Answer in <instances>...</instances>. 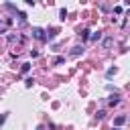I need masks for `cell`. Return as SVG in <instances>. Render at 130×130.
I'll return each mask as SVG.
<instances>
[{
  "label": "cell",
  "mask_w": 130,
  "mask_h": 130,
  "mask_svg": "<svg viewBox=\"0 0 130 130\" xmlns=\"http://www.w3.org/2000/svg\"><path fill=\"white\" fill-rule=\"evenodd\" d=\"M6 8H8V10H12V12H18V10H16V6H14V4H10V2L6 4Z\"/></svg>",
  "instance_id": "cell-13"
},
{
  "label": "cell",
  "mask_w": 130,
  "mask_h": 130,
  "mask_svg": "<svg viewBox=\"0 0 130 130\" xmlns=\"http://www.w3.org/2000/svg\"><path fill=\"white\" fill-rule=\"evenodd\" d=\"M28 69H30V65H28V63H22V67H20V73H26Z\"/></svg>",
  "instance_id": "cell-10"
},
{
  "label": "cell",
  "mask_w": 130,
  "mask_h": 130,
  "mask_svg": "<svg viewBox=\"0 0 130 130\" xmlns=\"http://www.w3.org/2000/svg\"><path fill=\"white\" fill-rule=\"evenodd\" d=\"M104 116H106V112H104V110H100V112H98V114H95V118H98V120H102V118H104Z\"/></svg>",
  "instance_id": "cell-16"
},
{
  "label": "cell",
  "mask_w": 130,
  "mask_h": 130,
  "mask_svg": "<svg viewBox=\"0 0 130 130\" xmlns=\"http://www.w3.org/2000/svg\"><path fill=\"white\" fill-rule=\"evenodd\" d=\"M16 41V35H8V43H14Z\"/></svg>",
  "instance_id": "cell-19"
},
{
  "label": "cell",
  "mask_w": 130,
  "mask_h": 130,
  "mask_svg": "<svg viewBox=\"0 0 130 130\" xmlns=\"http://www.w3.org/2000/svg\"><path fill=\"white\" fill-rule=\"evenodd\" d=\"M59 18H61V20H65V18H67V10H65V8H61V10H59Z\"/></svg>",
  "instance_id": "cell-8"
},
{
  "label": "cell",
  "mask_w": 130,
  "mask_h": 130,
  "mask_svg": "<svg viewBox=\"0 0 130 130\" xmlns=\"http://www.w3.org/2000/svg\"><path fill=\"white\" fill-rule=\"evenodd\" d=\"M118 102H120V95H118V93H114V95L110 98V106H116Z\"/></svg>",
  "instance_id": "cell-6"
},
{
  "label": "cell",
  "mask_w": 130,
  "mask_h": 130,
  "mask_svg": "<svg viewBox=\"0 0 130 130\" xmlns=\"http://www.w3.org/2000/svg\"><path fill=\"white\" fill-rule=\"evenodd\" d=\"M32 37H35V39H39V41H47L45 30H43V28H39V26H35V28H32Z\"/></svg>",
  "instance_id": "cell-1"
},
{
  "label": "cell",
  "mask_w": 130,
  "mask_h": 130,
  "mask_svg": "<svg viewBox=\"0 0 130 130\" xmlns=\"http://www.w3.org/2000/svg\"><path fill=\"white\" fill-rule=\"evenodd\" d=\"M81 53H83V47H81V45H77V47H73V49L69 51L71 57H77V55H81Z\"/></svg>",
  "instance_id": "cell-2"
},
{
  "label": "cell",
  "mask_w": 130,
  "mask_h": 130,
  "mask_svg": "<svg viewBox=\"0 0 130 130\" xmlns=\"http://www.w3.org/2000/svg\"><path fill=\"white\" fill-rule=\"evenodd\" d=\"M114 12L116 14H122V6H114Z\"/></svg>",
  "instance_id": "cell-18"
},
{
  "label": "cell",
  "mask_w": 130,
  "mask_h": 130,
  "mask_svg": "<svg viewBox=\"0 0 130 130\" xmlns=\"http://www.w3.org/2000/svg\"><path fill=\"white\" fill-rule=\"evenodd\" d=\"M18 18H20V22H24L26 20V12H18Z\"/></svg>",
  "instance_id": "cell-14"
},
{
  "label": "cell",
  "mask_w": 130,
  "mask_h": 130,
  "mask_svg": "<svg viewBox=\"0 0 130 130\" xmlns=\"http://www.w3.org/2000/svg\"><path fill=\"white\" fill-rule=\"evenodd\" d=\"M32 83H35V79H32V77H28V79H24V85H26V87H32Z\"/></svg>",
  "instance_id": "cell-11"
},
{
  "label": "cell",
  "mask_w": 130,
  "mask_h": 130,
  "mask_svg": "<svg viewBox=\"0 0 130 130\" xmlns=\"http://www.w3.org/2000/svg\"><path fill=\"white\" fill-rule=\"evenodd\" d=\"M114 130H120V128H114Z\"/></svg>",
  "instance_id": "cell-20"
},
{
  "label": "cell",
  "mask_w": 130,
  "mask_h": 130,
  "mask_svg": "<svg viewBox=\"0 0 130 130\" xmlns=\"http://www.w3.org/2000/svg\"><path fill=\"white\" fill-rule=\"evenodd\" d=\"M100 39H102V32H93V35H89V41H93V43L100 41Z\"/></svg>",
  "instance_id": "cell-7"
},
{
  "label": "cell",
  "mask_w": 130,
  "mask_h": 130,
  "mask_svg": "<svg viewBox=\"0 0 130 130\" xmlns=\"http://www.w3.org/2000/svg\"><path fill=\"white\" fill-rule=\"evenodd\" d=\"M6 118H8V116H6V114H0V126H2V124H4V122H6Z\"/></svg>",
  "instance_id": "cell-17"
},
{
  "label": "cell",
  "mask_w": 130,
  "mask_h": 130,
  "mask_svg": "<svg viewBox=\"0 0 130 130\" xmlns=\"http://www.w3.org/2000/svg\"><path fill=\"white\" fill-rule=\"evenodd\" d=\"M112 45H114V37H106V39H104V47H106V49H110Z\"/></svg>",
  "instance_id": "cell-4"
},
{
  "label": "cell",
  "mask_w": 130,
  "mask_h": 130,
  "mask_svg": "<svg viewBox=\"0 0 130 130\" xmlns=\"http://www.w3.org/2000/svg\"><path fill=\"white\" fill-rule=\"evenodd\" d=\"M116 71H118V69H116V67H110V69H108V73H106V75H108V77H112V75H114V73H116Z\"/></svg>",
  "instance_id": "cell-12"
},
{
  "label": "cell",
  "mask_w": 130,
  "mask_h": 130,
  "mask_svg": "<svg viewBox=\"0 0 130 130\" xmlns=\"http://www.w3.org/2000/svg\"><path fill=\"white\" fill-rule=\"evenodd\" d=\"M124 122H126V116H124V114H120V116H116V118H114V124H116V128H118V126H122Z\"/></svg>",
  "instance_id": "cell-3"
},
{
  "label": "cell",
  "mask_w": 130,
  "mask_h": 130,
  "mask_svg": "<svg viewBox=\"0 0 130 130\" xmlns=\"http://www.w3.org/2000/svg\"><path fill=\"white\" fill-rule=\"evenodd\" d=\"M79 37H81V41H87V39H89V30H87V28H83V30L79 32Z\"/></svg>",
  "instance_id": "cell-5"
},
{
  "label": "cell",
  "mask_w": 130,
  "mask_h": 130,
  "mask_svg": "<svg viewBox=\"0 0 130 130\" xmlns=\"http://www.w3.org/2000/svg\"><path fill=\"white\" fill-rule=\"evenodd\" d=\"M57 32H59V30H57V28H51V30H49V35H47V37H49V39H53V37H57Z\"/></svg>",
  "instance_id": "cell-9"
},
{
  "label": "cell",
  "mask_w": 130,
  "mask_h": 130,
  "mask_svg": "<svg viewBox=\"0 0 130 130\" xmlns=\"http://www.w3.org/2000/svg\"><path fill=\"white\" fill-rule=\"evenodd\" d=\"M63 61H65V57H57V59H55V61H53V63H55V65H61V63H63Z\"/></svg>",
  "instance_id": "cell-15"
}]
</instances>
